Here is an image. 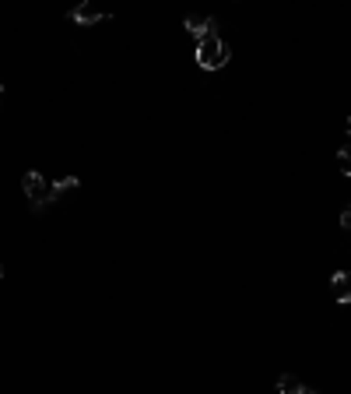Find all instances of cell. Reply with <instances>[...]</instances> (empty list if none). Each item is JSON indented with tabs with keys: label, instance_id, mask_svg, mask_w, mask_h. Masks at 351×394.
I'll list each match as a JSON object with an SVG mask.
<instances>
[{
	"label": "cell",
	"instance_id": "obj_9",
	"mask_svg": "<svg viewBox=\"0 0 351 394\" xmlns=\"http://www.w3.org/2000/svg\"><path fill=\"white\" fill-rule=\"evenodd\" d=\"M341 225H345V229H351V204L341 211Z\"/></svg>",
	"mask_w": 351,
	"mask_h": 394
},
{
	"label": "cell",
	"instance_id": "obj_10",
	"mask_svg": "<svg viewBox=\"0 0 351 394\" xmlns=\"http://www.w3.org/2000/svg\"><path fill=\"white\" fill-rule=\"evenodd\" d=\"M0 278H4V264H0Z\"/></svg>",
	"mask_w": 351,
	"mask_h": 394
},
{
	"label": "cell",
	"instance_id": "obj_5",
	"mask_svg": "<svg viewBox=\"0 0 351 394\" xmlns=\"http://www.w3.org/2000/svg\"><path fill=\"white\" fill-rule=\"evenodd\" d=\"M277 391L281 394H309V388H306L295 373H281V377H277Z\"/></svg>",
	"mask_w": 351,
	"mask_h": 394
},
{
	"label": "cell",
	"instance_id": "obj_7",
	"mask_svg": "<svg viewBox=\"0 0 351 394\" xmlns=\"http://www.w3.org/2000/svg\"><path fill=\"white\" fill-rule=\"evenodd\" d=\"M67 191H78V176H64V180H57V184H50V201H57V197H64Z\"/></svg>",
	"mask_w": 351,
	"mask_h": 394
},
{
	"label": "cell",
	"instance_id": "obj_4",
	"mask_svg": "<svg viewBox=\"0 0 351 394\" xmlns=\"http://www.w3.org/2000/svg\"><path fill=\"white\" fill-rule=\"evenodd\" d=\"M330 293L338 303H351V275L348 271H334L330 275Z\"/></svg>",
	"mask_w": 351,
	"mask_h": 394
},
{
	"label": "cell",
	"instance_id": "obj_11",
	"mask_svg": "<svg viewBox=\"0 0 351 394\" xmlns=\"http://www.w3.org/2000/svg\"><path fill=\"white\" fill-rule=\"evenodd\" d=\"M348 134H351V120H348Z\"/></svg>",
	"mask_w": 351,
	"mask_h": 394
},
{
	"label": "cell",
	"instance_id": "obj_12",
	"mask_svg": "<svg viewBox=\"0 0 351 394\" xmlns=\"http://www.w3.org/2000/svg\"><path fill=\"white\" fill-rule=\"evenodd\" d=\"M0 96H4V89H0Z\"/></svg>",
	"mask_w": 351,
	"mask_h": 394
},
{
	"label": "cell",
	"instance_id": "obj_2",
	"mask_svg": "<svg viewBox=\"0 0 351 394\" xmlns=\"http://www.w3.org/2000/svg\"><path fill=\"white\" fill-rule=\"evenodd\" d=\"M21 187H25V194L32 197V208H35V211H42V208L50 204V184H46L39 173H25V176H21Z\"/></svg>",
	"mask_w": 351,
	"mask_h": 394
},
{
	"label": "cell",
	"instance_id": "obj_8",
	"mask_svg": "<svg viewBox=\"0 0 351 394\" xmlns=\"http://www.w3.org/2000/svg\"><path fill=\"white\" fill-rule=\"evenodd\" d=\"M338 162H341V173L351 176V137L341 145V152H338Z\"/></svg>",
	"mask_w": 351,
	"mask_h": 394
},
{
	"label": "cell",
	"instance_id": "obj_3",
	"mask_svg": "<svg viewBox=\"0 0 351 394\" xmlns=\"http://www.w3.org/2000/svg\"><path fill=\"white\" fill-rule=\"evenodd\" d=\"M183 25H186V32H190L197 43H200L207 32H214V21H211V18H204V14H186V21H183Z\"/></svg>",
	"mask_w": 351,
	"mask_h": 394
},
{
	"label": "cell",
	"instance_id": "obj_6",
	"mask_svg": "<svg viewBox=\"0 0 351 394\" xmlns=\"http://www.w3.org/2000/svg\"><path fill=\"white\" fill-rule=\"evenodd\" d=\"M71 18H74V21H78V25H95V21H102V18H105V14H102V11H95V7H91V4H78V7H74V14H71Z\"/></svg>",
	"mask_w": 351,
	"mask_h": 394
},
{
	"label": "cell",
	"instance_id": "obj_13",
	"mask_svg": "<svg viewBox=\"0 0 351 394\" xmlns=\"http://www.w3.org/2000/svg\"><path fill=\"white\" fill-rule=\"evenodd\" d=\"M309 394H313V391H309Z\"/></svg>",
	"mask_w": 351,
	"mask_h": 394
},
{
	"label": "cell",
	"instance_id": "obj_1",
	"mask_svg": "<svg viewBox=\"0 0 351 394\" xmlns=\"http://www.w3.org/2000/svg\"><path fill=\"white\" fill-rule=\"evenodd\" d=\"M197 64H200L204 71H221V67L229 64V46H225V39H221L218 32H207V35L197 43Z\"/></svg>",
	"mask_w": 351,
	"mask_h": 394
}]
</instances>
